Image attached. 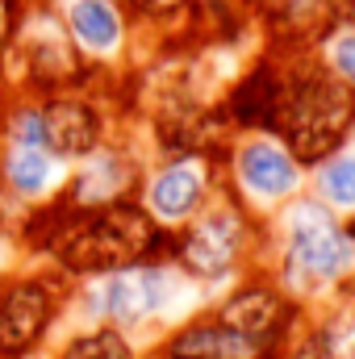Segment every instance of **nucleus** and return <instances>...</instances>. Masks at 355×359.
Masks as SVG:
<instances>
[{"mask_svg":"<svg viewBox=\"0 0 355 359\" xmlns=\"http://www.w3.org/2000/svg\"><path fill=\"white\" fill-rule=\"evenodd\" d=\"M351 117H355V96L343 84L326 80V76H314V80L297 84L284 100V130H288V142L301 159L330 155V147L347 134Z\"/></svg>","mask_w":355,"mask_h":359,"instance_id":"f257e3e1","label":"nucleus"},{"mask_svg":"<svg viewBox=\"0 0 355 359\" xmlns=\"http://www.w3.org/2000/svg\"><path fill=\"white\" fill-rule=\"evenodd\" d=\"M147 238L151 230L138 213H105L67 238L63 259L72 268H117V264H130L147 247Z\"/></svg>","mask_w":355,"mask_h":359,"instance_id":"f03ea898","label":"nucleus"},{"mask_svg":"<svg viewBox=\"0 0 355 359\" xmlns=\"http://www.w3.org/2000/svg\"><path fill=\"white\" fill-rule=\"evenodd\" d=\"M309 222H301L293 230V247H288V264L301 280H335L355 264V243L335 230L326 217L305 213Z\"/></svg>","mask_w":355,"mask_h":359,"instance_id":"7ed1b4c3","label":"nucleus"},{"mask_svg":"<svg viewBox=\"0 0 355 359\" xmlns=\"http://www.w3.org/2000/svg\"><path fill=\"white\" fill-rule=\"evenodd\" d=\"M172 288H176V276H168V271H159V268L117 271L105 284V309L113 318H121V322H138V318L163 309L168 297H172Z\"/></svg>","mask_w":355,"mask_h":359,"instance_id":"20e7f679","label":"nucleus"},{"mask_svg":"<svg viewBox=\"0 0 355 359\" xmlns=\"http://www.w3.org/2000/svg\"><path fill=\"white\" fill-rule=\"evenodd\" d=\"M239 176L255 196H284L297 188V163L280 142L255 138L239 151Z\"/></svg>","mask_w":355,"mask_h":359,"instance_id":"39448f33","label":"nucleus"},{"mask_svg":"<svg viewBox=\"0 0 355 359\" xmlns=\"http://www.w3.org/2000/svg\"><path fill=\"white\" fill-rule=\"evenodd\" d=\"M51 301L42 288H17L0 305V351H25L46 326Z\"/></svg>","mask_w":355,"mask_h":359,"instance_id":"423d86ee","label":"nucleus"},{"mask_svg":"<svg viewBox=\"0 0 355 359\" xmlns=\"http://www.w3.org/2000/svg\"><path fill=\"white\" fill-rule=\"evenodd\" d=\"M201 188H205V172H201V163L188 159V163H172L168 172H159V176L151 180L147 201H151V209L163 222H180V217H188L196 209Z\"/></svg>","mask_w":355,"mask_h":359,"instance_id":"0eeeda50","label":"nucleus"},{"mask_svg":"<svg viewBox=\"0 0 355 359\" xmlns=\"http://www.w3.org/2000/svg\"><path fill=\"white\" fill-rule=\"evenodd\" d=\"M42 134H46V151L55 155H84L96 142V117L80 100H59L42 113Z\"/></svg>","mask_w":355,"mask_h":359,"instance_id":"6e6552de","label":"nucleus"},{"mask_svg":"<svg viewBox=\"0 0 355 359\" xmlns=\"http://www.w3.org/2000/svg\"><path fill=\"white\" fill-rule=\"evenodd\" d=\"M234 247H239V222L226 209H217V213H209L196 226V234L188 243V259H192L196 271L217 276V271H226V264L234 259Z\"/></svg>","mask_w":355,"mask_h":359,"instance_id":"1a4fd4ad","label":"nucleus"},{"mask_svg":"<svg viewBox=\"0 0 355 359\" xmlns=\"http://www.w3.org/2000/svg\"><path fill=\"white\" fill-rule=\"evenodd\" d=\"M67 25L96 55H109L121 42V17L109 0H72L67 4Z\"/></svg>","mask_w":355,"mask_h":359,"instance_id":"9d476101","label":"nucleus"},{"mask_svg":"<svg viewBox=\"0 0 355 359\" xmlns=\"http://www.w3.org/2000/svg\"><path fill=\"white\" fill-rule=\"evenodd\" d=\"M251 339L230 330V326H201V330H188L184 339H176V359H243L251 355Z\"/></svg>","mask_w":355,"mask_h":359,"instance_id":"9b49d317","label":"nucleus"},{"mask_svg":"<svg viewBox=\"0 0 355 359\" xmlns=\"http://www.w3.org/2000/svg\"><path fill=\"white\" fill-rule=\"evenodd\" d=\"M4 172H8V184H13L17 192L38 196V192H46L51 180H55V159H51V151H42V147H13Z\"/></svg>","mask_w":355,"mask_h":359,"instance_id":"f8f14e48","label":"nucleus"},{"mask_svg":"<svg viewBox=\"0 0 355 359\" xmlns=\"http://www.w3.org/2000/svg\"><path fill=\"white\" fill-rule=\"evenodd\" d=\"M272 318H276V301L267 292H247V297H239L226 309V326L239 330V334H247V339L264 334L267 326H272Z\"/></svg>","mask_w":355,"mask_h":359,"instance_id":"ddd939ff","label":"nucleus"},{"mask_svg":"<svg viewBox=\"0 0 355 359\" xmlns=\"http://www.w3.org/2000/svg\"><path fill=\"white\" fill-rule=\"evenodd\" d=\"M322 196L330 201V205H339V209H355V155H339V159H330L326 168H322Z\"/></svg>","mask_w":355,"mask_h":359,"instance_id":"4468645a","label":"nucleus"},{"mask_svg":"<svg viewBox=\"0 0 355 359\" xmlns=\"http://www.w3.org/2000/svg\"><path fill=\"white\" fill-rule=\"evenodd\" d=\"M67 359H130V355H126L117 334H92V339H80L67 351Z\"/></svg>","mask_w":355,"mask_h":359,"instance_id":"2eb2a0df","label":"nucleus"},{"mask_svg":"<svg viewBox=\"0 0 355 359\" xmlns=\"http://www.w3.org/2000/svg\"><path fill=\"white\" fill-rule=\"evenodd\" d=\"M84 196H109V192H117L121 188V163L117 159H105V163H96L88 176H84Z\"/></svg>","mask_w":355,"mask_h":359,"instance_id":"dca6fc26","label":"nucleus"},{"mask_svg":"<svg viewBox=\"0 0 355 359\" xmlns=\"http://www.w3.org/2000/svg\"><path fill=\"white\" fill-rule=\"evenodd\" d=\"M330 63H335V72H339L343 80L355 84V29L339 34V38L330 42Z\"/></svg>","mask_w":355,"mask_h":359,"instance_id":"f3484780","label":"nucleus"},{"mask_svg":"<svg viewBox=\"0 0 355 359\" xmlns=\"http://www.w3.org/2000/svg\"><path fill=\"white\" fill-rule=\"evenodd\" d=\"M330 359H355V309L330 330Z\"/></svg>","mask_w":355,"mask_h":359,"instance_id":"a211bd4d","label":"nucleus"},{"mask_svg":"<svg viewBox=\"0 0 355 359\" xmlns=\"http://www.w3.org/2000/svg\"><path fill=\"white\" fill-rule=\"evenodd\" d=\"M4 13H8V0H0V38H4Z\"/></svg>","mask_w":355,"mask_h":359,"instance_id":"6ab92c4d","label":"nucleus"},{"mask_svg":"<svg viewBox=\"0 0 355 359\" xmlns=\"http://www.w3.org/2000/svg\"><path fill=\"white\" fill-rule=\"evenodd\" d=\"M151 4H180V0H151Z\"/></svg>","mask_w":355,"mask_h":359,"instance_id":"aec40b11","label":"nucleus"}]
</instances>
